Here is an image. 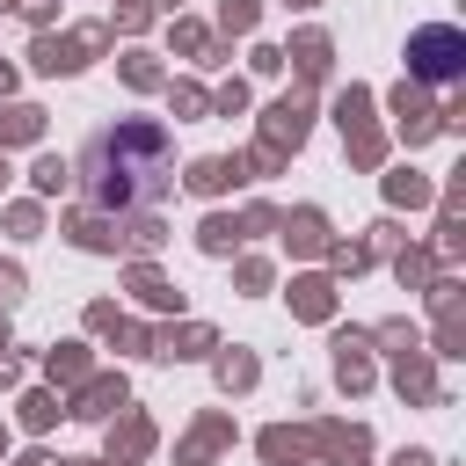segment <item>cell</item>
<instances>
[{
	"label": "cell",
	"mask_w": 466,
	"mask_h": 466,
	"mask_svg": "<svg viewBox=\"0 0 466 466\" xmlns=\"http://www.w3.org/2000/svg\"><path fill=\"white\" fill-rule=\"evenodd\" d=\"M80 189L95 211H153L175 189V146L160 124H109L80 153Z\"/></svg>",
	"instance_id": "1"
},
{
	"label": "cell",
	"mask_w": 466,
	"mask_h": 466,
	"mask_svg": "<svg viewBox=\"0 0 466 466\" xmlns=\"http://www.w3.org/2000/svg\"><path fill=\"white\" fill-rule=\"evenodd\" d=\"M408 58H415V73H422L430 87H451V80L466 73V36L437 22V29H422V36H415V51H408Z\"/></svg>",
	"instance_id": "2"
}]
</instances>
